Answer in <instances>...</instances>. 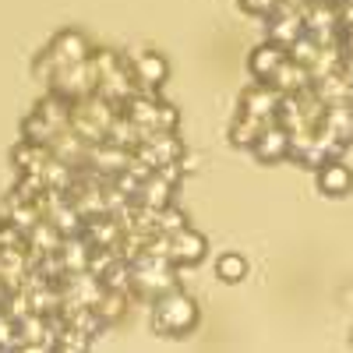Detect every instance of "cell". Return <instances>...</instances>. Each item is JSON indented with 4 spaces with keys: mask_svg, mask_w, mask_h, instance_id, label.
Listing matches in <instances>:
<instances>
[{
    "mask_svg": "<svg viewBox=\"0 0 353 353\" xmlns=\"http://www.w3.org/2000/svg\"><path fill=\"white\" fill-rule=\"evenodd\" d=\"M11 353H50V346H43V343H21Z\"/></svg>",
    "mask_w": 353,
    "mask_h": 353,
    "instance_id": "obj_17",
    "label": "cell"
},
{
    "mask_svg": "<svg viewBox=\"0 0 353 353\" xmlns=\"http://www.w3.org/2000/svg\"><path fill=\"white\" fill-rule=\"evenodd\" d=\"M152 325L163 336H188L198 329V304L181 290H170L163 297H156L152 307Z\"/></svg>",
    "mask_w": 353,
    "mask_h": 353,
    "instance_id": "obj_2",
    "label": "cell"
},
{
    "mask_svg": "<svg viewBox=\"0 0 353 353\" xmlns=\"http://www.w3.org/2000/svg\"><path fill=\"white\" fill-rule=\"evenodd\" d=\"M286 61H290L286 46H279V43H258L251 50V57H248V68H251V74H254L258 85H272V78L279 74V68Z\"/></svg>",
    "mask_w": 353,
    "mask_h": 353,
    "instance_id": "obj_6",
    "label": "cell"
},
{
    "mask_svg": "<svg viewBox=\"0 0 353 353\" xmlns=\"http://www.w3.org/2000/svg\"><path fill=\"white\" fill-rule=\"evenodd\" d=\"M279 103H283V96L276 92L272 85H251V88H244V96H241V113H248V117H254V121H261V124H272L276 121V113H279Z\"/></svg>",
    "mask_w": 353,
    "mask_h": 353,
    "instance_id": "obj_5",
    "label": "cell"
},
{
    "mask_svg": "<svg viewBox=\"0 0 353 353\" xmlns=\"http://www.w3.org/2000/svg\"><path fill=\"white\" fill-rule=\"evenodd\" d=\"M92 311L103 325H113V321H121L124 311H128V293L124 290H103V297L92 304Z\"/></svg>",
    "mask_w": 353,
    "mask_h": 353,
    "instance_id": "obj_11",
    "label": "cell"
},
{
    "mask_svg": "<svg viewBox=\"0 0 353 353\" xmlns=\"http://www.w3.org/2000/svg\"><path fill=\"white\" fill-rule=\"evenodd\" d=\"M241 8L248 14H258V18H272V11L279 8V0H241Z\"/></svg>",
    "mask_w": 353,
    "mask_h": 353,
    "instance_id": "obj_15",
    "label": "cell"
},
{
    "mask_svg": "<svg viewBox=\"0 0 353 353\" xmlns=\"http://www.w3.org/2000/svg\"><path fill=\"white\" fill-rule=\"evenodd\" d=\"M261 131H265L261 121H254V117H248V113H237V121H233V128H230V141L237 145V149H254Z\"/></svg>",
    "mask_w": 353,
    "mask_h": 353,
    "instance_id": "obj_12",
    "label": "cell"
},
{
    "mask_svg": "<svg viewBox=\"0 0 353 353\" xmlns=\"http://www.w3.org/2000/svg\"><path fill=\"white\" fill-rule=\"evenodd\" d=\"M216 276H219L223 283H241V279H248V258H244V254H223V258L216 261Z\"/></svg>",
    "mask_w": 353,
    "mask_h": 353,
    "instance_id": "obj_13",
    "label": "cell"
},
{
    "mask_svg": "<svg viewBox=\"0 0 353 353\" xmlns=\"http://www.w3.org/2000/svg\"><path fill=\"white\" fill-rule=\"evenodd\" d=\"M50 353H85V350H74V346H61V343H57V346H50Z\"/></svg>",
    "mask_w": 353,
    "mask_h": 353,
    "instance_id": "obj_18",
    "label": "cell"
},
{
    "mask_svg": "<svg viewBox=\"0 0 353 353\" xmlns=\"http://www.w3.org/2000/svg\"><path fill=\"white\" fill-rule=\"evenodd\" d=\"M350 346H353V329H350Z\"/></svg>",
    "mask_w": 353,
    "mask_h": 353,
    "instance_id": "obj_19",
    "label": "cell"
},
{
    "mask_svg": "<svg viewBox=\"0 0 353 353\" xmlns=\"http://www.w3.org/2000/svg\"><path fill=\"white\" fill-rule=\"evenodd\" d=\"M205 251H209V241L191 226H184V230H176V233L166 237V258L173 265H198L205 258Z\"/></svg>",
    "mask_w": 353,
    "mask_h": 353,
    "instance_id": "obj_4",
    "label": "cell"
},
{
    "mask_svg": "<svg viewBox=\"0 0 353 353\" xmlns=\"http://www.w3.org/2000/svg\"><path fill=\"white\" fill-rule=\"evenodd\" d=\"M265 21H269V43H279V46H286V50L304 36V14H301V8L279 4V8L272 11V18H265Z\"/></svg>",
    "mask_w": 353,
    "mask_h": 353,
    "instance_id": "obj_7",
    "label": "cell"
},
{
    "mask_svg": "<svg viewBox=\"0 0 353 353\" xmlns=\"http://www.w3.org/2000/svg\"><path fill=\"white\" fill-rule=\"evenodd\" d=\"M290 149H293V134L272 121V124H265V131L258 134V141H254L251 152H254L261 163H279V159L290 156Z\"/></svg>",
    "mask_w": 353,
    "mask_h": 353,
    "instance_id": "obj_8",
    "label": "cell"
},
{
    "mask_svg": "<svg viewBox=\"0 0 353 353\" xmlns=\"http://www.w3.org/2000/svg\"><path fill=\"white\" fill-rule=\"evenodd\" d=\"M88 57H92V43H88L78 28H64V32H57V36L50 39V46L36 57L32 71H36L43 81H50L57 71H64V68H71V64H81V61H88Z\"/></svg>",
    "mask_w": 353,
    "mask_h": 353,
    "instance_id": "obj_1",
    "label": "cell"
},
{
    "mask_svg": "<svg viewBox=\"0 0 353 353\" xmlns=\"http://www.w3.org/2000/svg\"><path fill=\"white\" fill-rule=\"evenodd\" d=\"M272 88H276L279 96H301V92H307V88H311V71L301 68V64H293V61H286L279 68V74L272 78Z\"/></svg>",
    "mask_w": 353,
    "mask_h": 353,
    "instance_id": "obj_10",
    "label": "cell"
},
{
    "mask_svg": "<svg viewBox=\"0 0 353 353\" xmlns=\"http://www.w3.org/2000/svg\"><path fill=\"white\" fill-rule=\"evenodd\" d=\"M336 11H339V28L353 32V0H336Z\"/></svg>",
    "mask_w": 353,
    "mask_h": 353,
    "instance_id": "obj_16",
    "label": "cell"
},
{
    "mask_svg": "<svg viewBox=\"0 0 353 353\" xmlns=\"http://www.w3.org/2000/svg\"><path fill=\"white\" fill-rule=\"evenodd\" d=\"M18 346V325H14V318L0 307V350H14Z\"/></svg>",
    "mask_w": 353,
    "mask_h": 353,
    "instance_id": "obj_14",
    "label": "cell"
},
{
    "mask_svg": "<svg viewBox=\"0 0 353 353\" xmlns=\"http://www.w3.org/2000/svg\"><path fill=\"white\" fill-rule=\"evenodd\" d=\"M318 191L329 198H343L353 191V170L343 159H329L318 166Z\"/></svg>",
    "mask_w": 353,
    "mask_h": 353,
    "instance_id": "obj_9",
    "label": "cell"
},
{
    "mask_svg": "<svg viewBox=\"0 0 353 353\" xmlns=\"http://www.w3.org/2000/svg\"><path fill=\"white\" fill-rule=\"evenodd\" d=\"M128 64H131V74H134L138 92L156 96V88H159V85H166V78H170V64H166V57H163V53H156V50H141V53L128 57Z\"/></svg>",
    "mask_w": 353,
    "mask_h": 353,
    "instance_id": "obj_3",
    "label": "cell"
}]
</instances>
